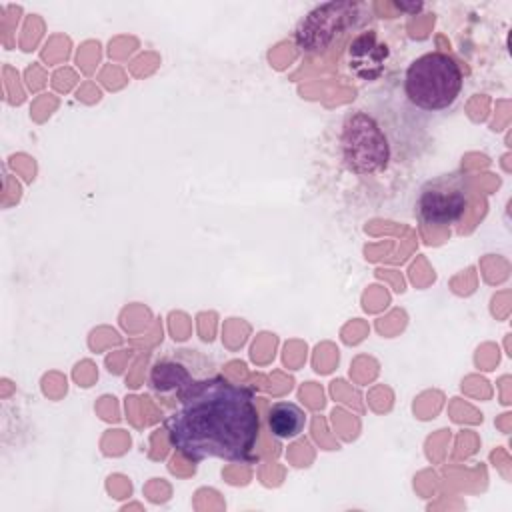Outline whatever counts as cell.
Instances as JSON below:
<instances>
[{"label":"cell","instance_id":"6da1fadb","mask_svg":"<svg viewBox=\"0 0 512 512\" xmlns=\"http://www.w3.org/2000/svg\"><path fill=\"white\" fill-rule=\"evenodd\" d=\"M178 398L166 420V436L180 456L194 462L254 460L262 424L250 388L224 376H210L184 384Z\"/></svg>","mask_w":512,"mask_h":512},{"label":"cell","instance_id":"7a4b0ae2","mask_svg":"<svg viewBox=\"0 0 512 512\" xmlns=\"http://www.w3.org/2000/svg\"><path fill=\"white\" fill-rule=\"evenodd\" d=\"M462 90V70L446 52H426L404 74L406 98L420 110L438 112L454 104Z\"/></svg>","mask_w":512,"mask_h":512},{"label":"cell","instance_id":"3957f363","mask_svg":"<svg viewBox=\"0 0 512 512\" xmlns=\"http://www.w3.org/2000/svg\"><path fill=\"white\" fill-rule=\"evenodd\" d=\"M340 142L344 164L356 174L376 172L388 164V140L378 122L362 110L346 118Z\"/></svg>","mask_w":512,"mask_h":512},{"label":"cell","instance_id":"277c9868","mask_svg":"<svg viewBox=\"0 0 512 512\" xmlns=\"http://www.w3.org/2000/svg\"><path fill=\"white\" fill-rule=\"evenodd\" d=\"M358 2H324L304 16L296 28V46L300 52H324L348 26L360 16Z\"/></svg>","mask_w":512,"mask_h":512},{"label":"cell","instance_id":"5b68a950","mask_svg":"<svg viewBox=\"0 0 512 512\" xmlns=\"http://www.w3.org/2000/svg\"><path fill=\"white\" fill-rule=\"evenodd\" d=\"M468 208V186L460 174H444L428 180L416 200L418 218L428 226H450Z\"/></svg>","mask_w":512,"mask_h":512},{"label":"cell","instance_id":"8992f818","mask_svg":"<svg viewBox=\"0 0 512 512\" xmlns=\"http://www.w3.org/2000/svg\"><path fill=\"white\" fill-rule=\"evenodd\" d=\"M386 60L388 46L378 42L374 30L362 32L348 46L350 70L362 80H376L384 72Z\"/></svg>","mask_w":512,"mask_h":512},{"label":"cell","instance_id":"52a82bcc","mask_svg":"<svg viewBox=\"0 0 512 512\" xmlns=\"http://www.w3.org/2000/svg\"><path fill=\"white\" fill-rule=\"evenodd\" d=\"M268 430L278 440H290L296 438L306 424L304 410L294 402H276L270 406L268 416Z\"/></svg>","mask_w":512,"mask_h":512},{"label":"cell","instance_id":"ba28073f","mask_svg":"<svg viewBox=\"0 0 512 512\" xmlns=\"http://www.w3.org/2000/svg\"><path fill=\"white\" fill-rule=\"evenodd\" d=\"M190 380L192 378H190V374L186 372L184 366L174 364V362H158L152 368L150 386L156 392H170V390H180Z\"/></svg>","mask_w":512,"mask_h":512}]
</instances>
